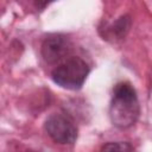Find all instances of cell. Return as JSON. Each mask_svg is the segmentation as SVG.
I'll return each mask as SVG.
<instances>
[{"mask_svg":"<svg viewBox=\"0 0 152 152\" xmlns=\"http://www.w3.org/2000/svg\"><path fill=\"white\" fill-rule=\"evenodd\" d=\"M140 104L137 91L129 82H119L113 88L109 104V119L119 129L132 127L139 119Z\"/></svg>","mask_w":152,"mask_h":152,"instance_id":"6da1fadb","label":"cell"},{"mask_svg":"<svg viewBox=\"0 0 152 152\" xmlns=\"http://www.w3.org/2000/svg\"><path fill=\"white\" fill-rule=\"evenodd\" d=\"M90 68L84 59L74 56L65 59L51 71V80L61 88L78 90L84 84Z\"/></svg>","mask_w":152,"mask_h":152,"instance_id":"7a4b0ae2","label":"cell"},{"mask_svg":"<svg viewBox=\"0 0 152 152\" xmlns=\"http://www.w3.org/2000/svg\"><path fill=\"white\" fill-rule=\"evenodd\" d=\"M44 128L48 135L58 144L70 145L77 139V127L72 119L63 113H53L45 120Z\"/></svg>","mask_w":152,"mask_h":152,"instance_id":"3957f363","label":"cell"},{"mask_svg":"<svg viewBox=\"0 0 152 152\" xmlns=\"http://www.w3.org/2000/svg\"><path fill=\"white\" fill-rule=\"evenodd\" d=\"M71 50V43L69 38L63 34H52L44 39L42 44V57L43 59L49 63H56L63 59L69 51Z\"/></svg>","mask_w":152,"mask_h":152,"instance_id":"277c9868","label":"cell"},{"mask_svg":"<svg viewBox=\"0 0 152 152\" xmlns=\"http://www.w3.org/2000/svg\"><path fill=\"white\" fill-rule=\"evenodd\" d=\"M131 18L129 15H121L120 18H118L114 23L109 24L108 26H106L103 37L106 39H122L126 37V34L129 31L131 27Z\"/></svg>","mask_w":152,"mask_h":152,"instance_id":"5b68a950","label":"cell"},{"mask_svg":"<svg viewBox=\"0 0 152 152\" xmlns=\"http://www.w3.org/2000/svg\"><path fill=\"white\" fill-rule=\"evenodd\" d=\"M101 152H135L133 146L127 141H110L102 146Z\"/></svg>","mask_w":152,"mask_h":152,"instance_id":"8992f818","label":"cell"},{"mask_svg":"<svg viewBox=\"0 0 152 152\" xmlns=\"http://www.w3.org/2000/svg\"><path fill=\"white\" fill-rule=\"evenodd\" d=\"M28 152H34V151H28Z\"/></svg>","mask_w":152,"mask_h":152,"instance_id":"52a82bcc","label":"cell"}]
</instances>
